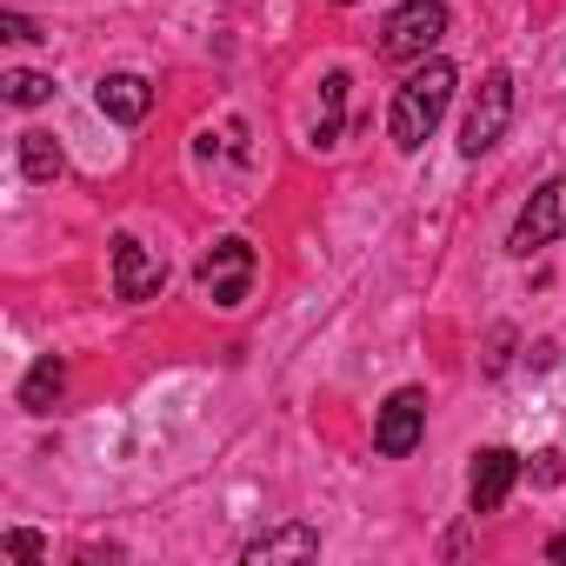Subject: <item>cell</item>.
Listing matches in <instances>:
<instances>
[{
	"label": "cell",
	"mask_w": 566,
	"mask_h": 566,
	"mask_svg": "<svg viewBox=\"0 0 566 566\" xmlns=\"http://www.w3.org/2000/svg\"><path fill=\"white\" fill-rule=\"evenodd\" d=\"M440 34H447V8H440V0H400V14L380 34V54L387 61H427L440 48Z\"/></svg>",
	"instance_id": "277c9868"
},
{
	"label": "cell",
	"mask_w": 566,
	"mask_h": 566,
	"mask_svg": "<svg viewBox=\"0 0 566 566\" xmlns=\"http://www.w3.org/2000/svg\"><path fill=\"white\" fill-rule=\"evenodd\" d=\"M420 433H427V387H400V394L380 407V420H374V447H380L387 460H407V453L420 447Z\"/></svg>",
	"instance_id": "8992f818"
},
{
	"label": "cell",
	"mask_w": 566,
	"mask_h": 566,
	"mask_svg": "<svg viewBox=\"0 0 566 566\" xmlns=\"http://www.w3.org/2000/svg\"><path fill=\"white\" fill-rule=\"evenodd\" d=\"M253 273H260V253L247 247V240H220L207 260H200V294L213 301V307H240L247 294H253Z\"/></svg>",
	"instance_id": "3957f363"
},
{
	"label": "cell",
	"mask_w": 566,
	"mask_h": 566,
	"mask_svg": "<svg viewBox=\"0 0 566 566\" xmlns=\"http://www.w3.org/2000/svg\"><path fill=\"white\" fill-rule=\"evenodd\" d=\"M321 553V533L314 526H273V533H260L253 546H247V566H273V559H314Z\"/></svg>",
	"instance_id": "30bf717a"
},
{
	"label": "cell",
	"mask_w": 566,
	"mask_h": 566,
	"mask_svg": "<svg viewBox=\"0 0 566 566\" xmlns=\"http://www.w3.org/2000/svg\"><path fill=\"white\" fill-rule=\"evenodd\" d=\"M61 387H67V360H34L28 367V380H21V407L28 413H54V400H61Z\"/></svg>",
	"instance_id": "8fae6325"
},
{
	"label": "cell",
	"mask_w": 566,
	"mask_h": 566,
	"mask_svg": "<svg viewBox=\"0 0 566 566\" xmlns=\"http://www.w3.org/2000/svg\"><path fill=\"white\" fill-rule=\"evenodd\" d=\"M160 287H167V260L154 247H140L134 233H120L114 240V294L120 301H154Z\"/></svg>",
	"instance_id": "52a82bcc"
},
{
	"label": "cell",
	"mask_w": 566,
	"mask_h": 566,
	"mask_svg": "<svg viewBox=\"0 0 566 566\" xmlns=\"http://www.w3.org/2000/svg\"><path fill=\"white\" fill-rule=\"evenodd\" d=\"M513 486H520V453H513V447H480V453H473V473H467L473 513H500Z\"/></svg>",
	"instance_id": "ba28073f"
},
{
	"label": "cell",
	"mask_w": 566,
	"mask_h": 566,
	"mask_svg": "<svg viewBox=\"0 0 566 566\" xmlns=\"http://www.w3.org/2000/svg\"><path fill=\"white\" fill-rule=\"evenodd\" d=\"M94 101H101V114H107L114 127H140L147 107H154V87H147L140 74H107V81L94 87Z\"/></svg>",
	"instance_id": "9c48e42d"
},
{
	"label": "cell",
	"mask_w": 566,
	"mask_h": 566,
	"mask_svg": "<svg viewBox=\"0 0 566 566\" xmlns=\"http://www.w3.org/2000/svg\"><path fill=\"white\" fill-rule=\"evenodd\" d=\"M506 127H513V74H506V67H493V74L480 81V94H473L467 120H460V154H467V160H480L486 147H500V140H506Z\"/></svg>",
	"instance_id": "7a4b0ae2"
},
{
	"label": "cell",
	"mask_w": 566,
	"mask_h": 566,
	"mask_svg": "<svg viewBox=\"0 0 566 566\" xmlns=\"http://www.w3.org/2000/svg\"><path fill=\"white\" fill-rule=\"evenodd\" d=\"M453 87H460V74H453V61H440V54H427V61L400 81L394 114H387V127H394V147H400V154H420V147L433 140L440 114L453 107Z\"/></svg>",
	"instance_id": "6da1fadb"
},
{
	"label": "cell",
	"mask_w": 566,
	"mask_h": 566,
	"mask_svg": "<svg viewBox=\"0 0 566 566\" xmlns=\"http://www.w3.org/2000/svg\"><path fill=\"white\" fill-rule=\"evenodd\" d=\"M8 553H14V559H28V566H41V553H48V546H41V533L14 526V533H8Z\"/></svg>",
	"instance_id": "9a60e30c"
},
{
	"label": "cell",
	"mask_w": 566,
	"mask_h": 566,
	"mask_svg": "<svg viewBox=\"0 0 566 566\" xmlns=\"http://www.w3.org/2000/svg\"><path fill=\"white\" fill-rule=\"evenodd\" d=\"M334 8H354V0H334Z\"/></svg>",
	"instance_id": "ac0fdd59"
},
{
	"label": "cell",
	"mask_w": 566,
	"mask_h": 566,
	"mask_svg": "<svg viewBox=\"0 0 566 566\" xmlns=\"http://www.w3.org/2000/svg\"><path fill=\"white\" fill-rule=\"evenodd\" d=\"M559 233H566V174L546 180V187H533V200L520 207L506 247H513V253H539V247H553Z\"/></svg>",
	"instance_id": "5b68a950"
},
{
	"label": "cell",
	"mask_w": 566,
	"mask_h": 566,
	"mask_svg": "<svg viewBox=\"0 0 566 566\" xmlns=\"http://www.w3.org/2000/svg\"><path fill=\"white\" fill-rule=\"evenodd\" d=\"M0 94H8L14 107H48V101H54V74H34V67H14L8 81H0Z\"/></svg>",
	"instance_id": "5bb4252c"
},
{
	"label": "cell",
	"mask_w": 566,
	"mask_h": 566,
	"mask_svg": "<svg viewBox=\"0 0 566 566\" xmlns=\"http://www.w3.org/2000/svg\"><path fill=\"white\" fill-rule=\"evenodd\" d=\"M546 559H559V566H566V533H553V539H546Z\"/></svg>",
	"instance_id": "e0dca14e"
},
{
	"label": "cell",
	"mask_w": 566,
	"mask_h": 566,
	"mask_svg": "<svg viewBox=\"0 0 566 566\" xmlns=\"http://www.w3.org/2000/svg\"><path fill=\"white\" fill-rule=\"evenodd\" d=\"M61 167H67L61 140L41 134V127H28V134H21V174H28V180H61Z\"/></svg>",
	"instance_id": "7c38bea8"
},
{
	"label": "cell",
	"mask_w": 566,
	"mask_h": 566,
	"mask_svg": "<svg viewBox=\"0 0 566 566\" xmlns=\"http://www.w3.org/2000/svg\"><path fill=\"white\" fill-rule=\"evenodd\" d=\"M0 34H8V41H41V28L28 14H0Z\"/></svg>",
	"instance_id": "2e32d148"
},
{
	"label": "cell",
	"mask_w": 566,
	"mask_h": 566,
	"mask_svg": "<svg viewBox=\"0 0 566 566\" xmlns=\"http://www.w3.org/2000/svg\"><path fill=\"white\" fill-rule=\"evenodd\" d=\"M340 114H347V74H327V87H321V127H314V147H334V140H340Z\"/></svg>",
	"instance_id": "4fadbf2b"
}]
</instances>
